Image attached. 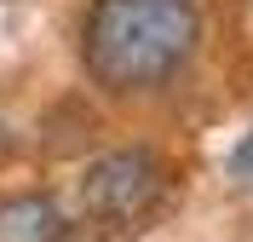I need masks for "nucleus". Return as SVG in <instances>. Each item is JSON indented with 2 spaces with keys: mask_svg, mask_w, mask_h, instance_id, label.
<instances>
[{
  "mask_svg": "<svg viewBox=\"0 0 253 242\" xmlns=\"http://www.w3.org/2000/svg\"><path fill=\"white\" fill-rule=\"evenodd\" d=\"M202 17L190 0H92L81 23V58L110 93H150L196 52Z\"/></svg>",
  "mask_w": 253,
  "mask_h": 242,
  "instance_id": "1",
  "label": "nucleus"
},
{
  "mask_svg": "<svg viewBox=\"0 0 253 242\" xmlns=\"http://www.w3.org/2000/svg\"><path fill=\"white\" fill-rule=\"evenodd\" d=\"M161 191H167V179L150 150H110L81 179V208L98 225H138L161 202Z\"/></svg>",
  "mask_w": 253,
  "mask_h": 242,
  "instance_id": "2",
  "label": "nucleus"
},
{
  "mask_svg": "<svg viewBox=\"0 0 253 242\" xmlns=\"http://www.w3.org/2000/svg\"><path fill=\"white\" fill-rule=\"evenodd\" d=\"M63 237V213L46 196H12L0 202V242H58Z\"/></svg>",
  "mask_w": 253,
  "mask_h": 242,
  "instance_id": "3",
  "label": "nucleus"
},
{
  "mask_svg": "<svg viewBox=\"0 0 253 242\" xmlns=\"http://www.w3.org/2000/svg\"><path fill=\"white\" fill-rule=\"evenodd\" d=\"M230 173H236L242 185H253V133H242V145L230 150Z\"/></svg>",
  "mask_w": 253,
  "mask_h": 242,
  "instance_id": "4",
  "label": "nucleus"
}]
</instances>
